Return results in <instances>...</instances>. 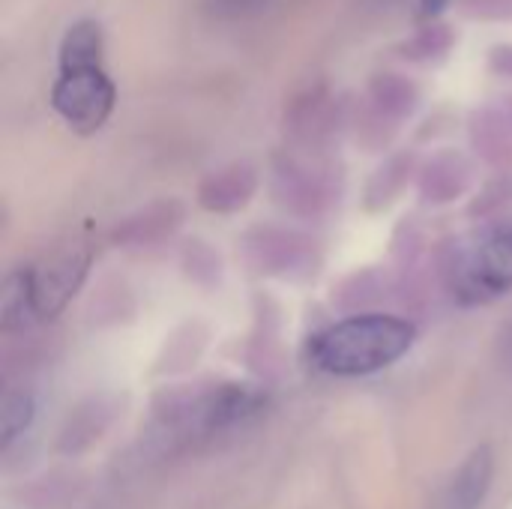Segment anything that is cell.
Here are the masks:
<instances>
[{
	"label": "cell",
	"mask_w": 512,
	"mask_h": 509,
	"mask_svg": "<svg viewBox=\"0 0 512 509\" xmlns=\"http://www.w3.org/2000/svg\"><path fill=\"white\" fill-rule=\"evenodd\" d=\"M267 408V393L243 381H201L168 387L153 399L150 447L159 453H186L237 426L252 423Z\"/></svg>",
	"instance_id": "1"
},
{
	"label": "cell",
	"mask_w": 512,
	"mask_h": 509,
	"mask_svg": "<svg viewBox=\"0 0 512 509\" xmlns=\"http://www.w3.org/2000/svg\"><path fill=\"white\" fill-rule=\"evenodd\" d=\"M417 342V324L387 312L348 315L306 342V360L330 378H366L399 363Z\"/></svg>",
	"instance_id": "2"
},
{
	"label": "cell",
	"mask_w": 512,
	"mask_h": 509,
	"mask_svg": "<svg viewBox=\"0 0 512 509\" xmlns=\"http://www.w3.org/2000/svg\"><path fill=\"white\" fill-rule=\"evenodd\" d=\"M441 279L465 309L512 294V219L453 240L441 252Z\"/></svg>",
	"instance_id": "3"
},
{
	"label": "cell",
	"mask_w": 512,
	"mask_h": 509,
	"mask_svg": "<svg viewBox=\"0 0 512 509\" xmlns=\"http://www.w3.org/2000/svg\"><path fill=\"white\" fill-rule=\"evenodd\" d=\"M90 267H93V246L78 237L51 246L48 252H42L36 261L24 267H15L33 321L36 324L54 321L81 291V285L90 276Z\"/></svg>",
	"instance_id": "4"
},
{
	"label": "cell",
	"mask_w": 512,
	"mask_h": 509,
	"mask_svg": "<svg viewBox=\"0 0 512 509\" xmlns=\"http://www.w3.org/2000/svg\"><path fill=\"white\" fill-rule=\"evenodd\" d=\"M117 105V87L102 63L57 66L51 84V108L75 135L99 132Z\"/></svg>",
	"instance_id": "5"
},
{
	"label": "cell",
	"mask_w": 512,
	"mask_h": 509,
	"mask_svg": "<svg viewBox=\"0 0 512 509\" xmlns=\"http://www.w3.org/2000/svg\"><path fill=\"white\" fill-rule=\"evenodd\" d=\"M243 255L261 276L282 282H309L321 267V249L303 231L282 225H258L243 234Z\"/></svg>",
	"instance_id": "6"
},
{
	"label": "cell",
	"mask_w": 512,
	"mask_h": 509,
	"mask_svg": "<svg viewBox=\"0 0 512 509\" xmlns=\"http://www.w3.org/2000/svg\"><path fill=\"white\" fill-rule=\"evenodd\" d=\"M273 198L294 216H324L342 192V180L330 165L309 162L300 156H279L273 162Z\"/></svg>",
	"instance_id": "7"
},
{
	"label": "cell",
	"mask_w": 512,
	"mask_h": 509,
	"mask_svg": "<svg viewBox=\"0 0 512 509\" xmlns=\"http://www.w3.org/2000/svg\"><path fill=\"white\" fill-rule=\"evenodd\" d=\"M417 108H420L417 81L399 72H381L369 81L360 132L363 138H375V144H381L390 138V132H396L405 120H411Z\"/></svg>",
	"instance_id": "8"
},
{
	"label": "cell",
	"mask_w": 512,
	"mask_h": 509,
	"mask_svg": "<svg viewBox=\"0 0 512 509\" xmlns=\"http://www.w3.org/2000/svg\"><path fill=\"white\" fill-rule=\"evenodd\" d=\"M261 186V174L252 162L246 159H234L216 171H210L201 183H198V207L216 216H231L240 213L258 192Z\"/></svg>",
	"instance_id": "9"
},
{
	"label": "cell",
	"mask_w": 512,
	"mask_h": 509,
	"mask_svg": "<svg viewBox=\"0 0 512 509\" xmlns=\"http://www.w3.org/2000/svg\"><path fill=\"white\" fill-rule=\"evenodd\" d=\"M474 186V162L459 150L432 153L417 171L420 201L429 207H444L468 195Z\"/></svg>",
	"instance_id": "10"
},
{
	"label": "cell",
	"mask_w": 512,
	"mask_h": 509,
	"mask_svg": "<svg viewBox=\"0 0 512 509\" xmlns=\"http://www.w3.org/2000/svg\"><path fill=\"white\" fill-rule=\"evenodd\" d=\"M183 219H186L183 201H177V198L150 201L147 207L120 219L111 240L117 246H156V243L168 240L183 225Z\"/></svg>",
	"instance_id": "11"
},
{
	"label": "cell",
	"mask_w": 512,
	"mask_h": 509,
	"mask_svg": "<svg viewBox=\"0 0 512 509\" xmlns=\"http://www.w3.org/2000/svg\"><path fill=\"white\" fill-rule=\"evenodd\" d=\"M495 480V453L489 444L477 447L441 492L438 509H483Z\"/></svg>",
	"instance_id": "12"
},
{
	"label": "cell",
	"mask_w": 512,
	"mask_h": 509,
	"mask_svg": "<svg viewBox=\"0 0 512 509\" xmlns=\"http://www.w3.org/2000/svg\"><path fill=\"white\" fill-rule=\"evenodd\" d=\"M114 414H117V405H114L108 396H93V399H87L84 405H78V408L69 414V420H66V426H63V432H60L57 450L66 453V456L84 453L87 447H93V441L102 438V432L111 426Z\"/></svg>",
	"instance_id": "13"
},
{
	"label": "cell",
	"mask_w": 512,
	"mask_h": 509,
	"mask_svg": "<svg viewBox=\"0 0 512 509\" xmlns=\"http://www.w3.org/2000/svg\"><path fill=\"white\" fill-rule=\"evenodd\" d=\"M414 171H420L417 162H414V153H396V156L384 159V162L375 168V174L369 177V183H366V192H363L366 210H369V213H381V210H387L393 201H399V195H402L405 186L411 183Z\"/></svg>",
	"instance_id": "14"
},
{
	"label": "cell",
	"mask_w": 512,
	"mask_h": 509,
	"mask_svg": "<svg viewBox=\"0 0 512 509\" xmlns=\"http://www.w3.org/2000/svg\"><path fill=\"white\" fill-rule=\"evenodd\" d=\"M105 57V33L96 18H78L66 27L57 51V66H84L102 63Z\"/></svg>",
	"instance_id": "15"
},
{
	"label": "cell",
	"mask_w": 512,
	"mask_h": 509,
	"mask_svg": "<svg viewBox=\"0 0 512 509\" xmlns=\"http://www.w3.org/2000/svg\"><path fill=\"white\" fill-rule=\"evenodd\" d=\"M456 45V30L447 21H429L426 27H420L414 36H408L405 42H399L396 54L411 60V63H435L444 60Z\"/></svg>",
	"instance_id": "16"
},
{
	"label": "cell",
	"mask_w": 512,
	"mask_h": 509,
	"mask_svg": "<svg viewBox=\"0 0 512 509\" xmlns=\"http://www.w3.org/2000/svg\"><path fill=\"white\" fill-rule=\"evenodd\" d=\"M36 420V396L30 387H6L0 399V447L9 450Z\"/></svg>",
	"instance_id": "17"
},
{
	"label": "cell",
	"mask_w": 512,
	"mask_h": 509,
	"mask_svg": "<svg viewBox=\"0 0 512 509\" xmlns=\"http://www.w3.org/2000/svg\"><path fill=\"white\" fill-rule=\"evenodd\" d=\"M186 267H189V276L201 282V273H210L213 279H219V255L213 249H207L201 240H192V246L186 249Z\"/></svg>",
	"instance_id": "18"
},
{
	"label": "cell",
	"mask_w": 512,
	"mask_h": 509,
	"mask_svg": "<svg viewBox=\"0 0 512 509\" xmlns=\"http://www.w3.org/2000/svg\"><path fill=\"white\" fill-rule=\"evenodd\" d=\"M462 9L483 21H512V0H462Z\"/></svg>",
	"instance_id": "19"
},
{
	"label": "cell",
	"mask_w": 512,
	"mask_h": 509,
	"mask_svg": "<svg viewBox=\"0 0 512 509\" xmlns=\"http://www.w3.org/2000/svg\"><path fill=\"white\" fill-rule=\"evenodd\" d=\"M264 0H204V6L219 18H240L261 6Z\"/></svg>",
	"instance_id": "20"
},
{
	"label": "cell",
	"mask_w": 512,
	"mask_h": 509,
	"mask_svg": "<svg viewBox=\"0 0 512 509\" xmlns=\"http://www.w3.org/2000/svg\"><path fill=\"white\" fill-rule=\"evenodd\" d=\"M486 63H489V69H492L495 75L510 78L512 81V42H498V45H492L489 54H486Z\"/></svg>",
	"instance_id": "21"
},
{
	"label": "cell",
	"mask_w": 512,
	"mask_h": 509,
	"mask_svg": "<svg viewBox=\"0 0 512 509\" xmlns=\"http://www.w3.org/2000/svg\"><path fill=\"white\" fill-rule=\"evenodd\" d=\"M447 6H450V0H420V12H423L429 21H435Z\"/></svg>",
	"instance_id": "22"
}]
</instances>
